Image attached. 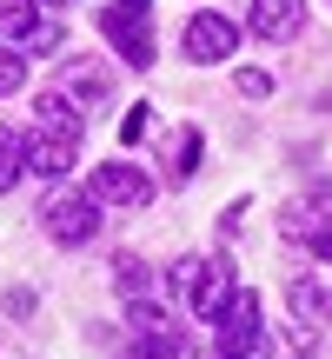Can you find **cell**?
<instances>
[{
	"mask_svg": "<svg viewBox=\"0 0 332 359\" xmlns=\"http://www.w3.org/2000/svg\"><path fill=\"white\" fill-rule=\"evenodd\" d=\"M240 93H246V100H266V93H272V80L259 74V67H246V74H240Z\"/></svg>",
	"mask_w": 332,
	"mask_h": 359,
	"instance_id": "19",
	"label": "cell"
},
{
	"mask_svg": "<svg viewBox=\"0 0 332 359\" xmlns=\"http://www.w3.org/2000/svg\"><path fill=\"white\" fill-rule=\"evenodd\" d=\"M299 20H306L299 0H253V34H259V40H293Z\"/></svg>",
	"mask_w": 332,
	"mask_h": 359,
	"instance_id": "9",
	"label": "cell"
},
{
	"mask_svg": "<svg viewBox=\"0 0 332 359\" xmlns=\"http://www.w3.org/2000/svg\"><path fill=\"white\" fill-rule=\"evenodd\" d=\"M93 200L146 206V200H153V180H146L140 167H127V160H113V167H93Z\"/></svg>",
	"mask_w": 332,
	"mask_h": 359,
	"instance_id": "8",
	"label": "cell"
},
{
	"mask_svg": "<svg viewBox=\"0 0 332 359\" xmlns=\"http://www.w3.org/2000/svg\"><path fill=\"white\" fill-rule=\"evenodd\" d=\"M67 87L87 93V100H106V74H93V67H74V74H67Z\"/></svg>",
	"mask_w": 332,
	"mask_h": 359,
	"instance_id": "16",
	"label": "cell"
},
{
	"mask_svg": "<svg viewBox=\"0 0 332 359\" xmlns=\"http://www.w3.org/2000/svg\"><path fill=\"white\" fill-rule=\"evenodd\" d=\"M20 80H27V60H20L13 47H0V93H13Z\"/></svg>",
	"mask_w": 332,
	"mask_h": 359,
	"instance_id": "17",
	"label": "cell"
},
{
	"mask_svg": "<svg viewBox=\"0 0 332 359\" xmlns=\"http://www.w3.org/2000/svg\"><path fill=\"white\" fill-rule=\"evenodd\" d=\"M74 147H80V140H60V133H34V140H27V173L60 180L67 167H74Z\"/></svg>",
	"mask_w": 332,
	"mask_h": 359,
	"instance_id": "10",
	"label": "cell"
},
{
	"mask_svg": "<svg viewBox=\"0 0 332 359\" xmlns=\"http://www.w3.org/2000/svg\"><path fill=\"white\" fill-rule=\"evenodd\" d=\"M306 240H312V253H319V259H332V226H319V233H306Z\"/></svg>",
	"mask_w": 332,
	"mask_h": 359,
	"instance_id": "20",
	"label": "cell"
},
{
	"mask_svg": "<svg viewBox=\"0 0 332 359\" xmlns=\"http://www.w3.org/2000/svg\"><path fill=\"white\" fill-rule=\"evenodd\" d=\"M240 47V27L226 20V13H193L186 20V60H226V53Z\"/></svg>",
	"mask_w": 332,
	"mask_h": 359,
	"instance_id": "7",
	"label": "cell"
},
{
	"mask_svg": "<svg viewBox=\"0 0 332 359\" xmlns=\"http://www.w3.org/2000/svg\"><path fill=\"white\" fill-rule=\"evenodd\" d=\"M34 114H40V127L60 133V140H80V133H87V114H74V107H67V93H40Z\"/></svg>",
	"mask_w": 332,
	"mask_h": 359,
	"instance_id": "11",
	"label": "cell"
},
{
	"mask_svg": "<svg viewBox=\"0 0 332 359\" xmlns=\"http://www.w3.org/2000/svg\"><path fill=\"white\" fill-rule=\"evenodd\" d=\"M319 219H332V180L312 187L306 206H286V233H319Z\"/></svg>",
	"mask_w": 332,
	"mask_h": 359,
	"instance_id": "12",
	"label": "cell"
},
{
	"mask_svg": "<svg viewBox=\"0 0 332 359\" xmlns=\"http://www.w3.org/2000/svg\"><path fill=\"white\" fill-rule=\"evenodd\" d=\"M0 34H7L13 47H27V53H53L60 47V27H53L34 0H0Z\"/></svg>",
	"mask_w": 332,
	"mask_h": 359,
	"instance_id": "4",
	"label": "cell"
},
{
	"mask_svg": "<svg viewBox=\"0 0 332 359\" xmlns=\"http://www.w3.org/2000/svg\"><path fill=\"white\" fill-rule=\"evenodd\" d=\"M146 114H153V107H133V114L120 120V140H127V147H140V140H146Z\"/></svg>",
	"mask_w": 332,
	"mask_h": 359,
	"instance_id": "18",
	"label": "cell"
},
{
	"mask_svg": "<svg viewBox=\"0 0 332 359\" xmlns=\"http://www.w3.org/2000/svg\"><path fill=\"white\" fill-rule=\"evenodd\" d=\"M40 219H47V233L60 246H87L93 233H100V200H93V193H53Z\"/></svg>",
	"mask_w": 332,
	"mask_h": 359,
	"instance_id": "3",
	"label": "cell"
},
{
	"mask_svg": "<svg viewBox=\"0 0 332 359\" xmlns=\"http://www.w3.org/2000/svg\"><path fill=\"white\" fill-rule=\"evenodd\" d=\"M113 286H120V299H133V306H146V293H153V273H146L140 266V259H120V266H113Z\"/></svg>",
	"mask_w": 332,
	"mask_h": 359,
	"instance_id": "14",
	"label": "cell"
},
{
	"mask_svg": "<svg viewBox=\"0 0 332 359\" xmlns=\"http://www.w3.org/2000/svg\"><path fill=\"white\" fill-rule=\"evenodd\" d=\"M266 333H259V293H233L219 306V359H259Z\"/></svg>",
	"mask_w": 332,
	"mask_h": 359,
	"instance_id": "2",
	"label": "cell"
},
{
	"mask_svg": "<svg viewBox=\"0 0 332 359\" xmlns=\"http://www.w3.org/2000/svg\"><path fill=\"white\" fill-rule=\"evenodd\" d=\"M20 167H27V133L20 127H0V193H13Z\"/></svg>",
	"mask_w": 332,
	"mask_h": 359,
	"instance_id": "13",
	"label": "cell"
},
{
	"mask_svg": "<svg viewBox=\"0 0 332 359\" xmlns=\"http://www.w3.org/2000/svg\"><path fill=\"white\" fill-rule=\"evenodd\" d=\"M100 27H106V40L120 47V60H133V67H153V27H146V13L106 7V13H100Z\"/></svg>",
	"mask_w": 332,
	"mask_h": 359,
	"instance_id": "6",
	"label": "cell"
},
{
	"mask_svg": "<svg viewBox=\"0 0 332 359\" xmlns=\"http://www.w3.org/2000/svg\"><path fill=\"white\" fill-rule=\"evenodd\" d=\"M193 173H200V133L186 127V133H179V140H173V180H179V187H186Z\"/></svg>",
	"mask_w": 332,
	"mask_h": 359,
	"instance_id": "15",
	"label": "cell"
},
{
	"mask_svg": "<svg viewBox=\"0 0 332 359\" xmlns=\"http://www.w3.org/2000/svg\"><path fill=\"white\" fill-rule=\"evenodd\" d=\"M179 353H186L179 326L166 320L160 306H133V346H127V359H179Z\"/></svg>",
	"mask_w": 332,
	"mask_h": 359,
	"instance_id": "5",
	"label": "cell"
},
{
	"mask_svg": "<svg viewBox=\"0 0 332 359\" xmlns=\"http://www.w3.org/2000/svg\"><path fill=\"white\" fill-rule=\"evenodd\" d=\"M47 7H67V0H47Z\"/></svg>",
	"mask_w": 332,
	"mask_h": 359,
	"instance_id": "22",
	"label": "cell"
},
{
	"mask_svg": "<svg viewBox=\"0 0 332 359\" xmlns=\"http://www.w3.org/2000/svg\"><path fill=\"white\" fill-rule=\"evenodd\" d=\"M120 7H133V13H146V0H120Z\"/></svg>",
	"mask_w": 332,
	"mask_h": 359,
	"instance_id": "21",
	"label": "cell"
},
{
	"mask_svg": "<svg viewBox=\"0 0 332 359\" xmlns=\"http://www.w3.org/2000/svg\"><path fill=\"white\" fill-rule=\"evenodd\" d=\"M173 293L186 299V313L219 320V306H226L240 286H233V266H226V259H179V266H173Z\"/></svg>",
	"mask_w": 332,
	"mask_h": 359,
	"instance_id": "1",
	"label": "cell"
}]
</instances>
